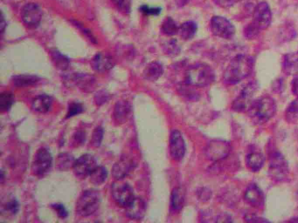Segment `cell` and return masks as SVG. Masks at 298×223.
Segmentation results:
<instances>
[{"label": "cell", "instance_id": "cell-1", "mask_svg": "<svg viewBox=\"0 0 298 223\" xmlns=\"http://www.w3.org/2000/svg\"><path fill=\"white\" fill-rule=\"evenodd\" d=\"M254 68V59L248 55H237L230 61L223 75L226 84L236 85L251 75Z\"/></svg>", "mask_w": 298, "mask_h": 223}, {"label": "cell", "instance_id": "cell-2", "mask_svg": "<svg viewBox=\"0 0 298 223\" xmlns=\"http://www.w3.org/2000/svg\"><path fill=\"white\" fill-rule=\"evenodd\" d=\"M276 111L275 100L270 96H262L253 100L248 109V116L255 124H264L273 117Z\"/></svg>", "mask_w": 298, "mask_h": 223}, {"label": "cell", "instance_id": "cell-3", "mask_svg": "<svg viewBox=\"0 0 298 223\" xmlns=\"http://www.w3.org/2000/svg\"><path fill=\"white\" fill-rule=\"evenodd\" d=\"M214 80V70L203 63L191 65L185 71V83L191 87H206L213 83Z\"/></svg>", "mask_w": 298, "mask_h": 223}, {"label": "cell", "instance_id": "cell-4", "mask_svg": "<svg viewBox=\"0 0 298 223\" xmlns=\"http://www.w3.org/2000/svg\"><path fill=\"white\" fill-rule=\"evenodd\" d=\"M101 204V194L97 190H86L76 202V213L82 217L94 214Z\"/></svg>", "mask_w": 298, "mask_h": 223}, {"label": "cell", "instance_id": "cell-5", "mask_svg": "<svg viewBox=\"0 0 298 223\" xmlns=\"http://www.w3.org/2000/svg\"><path fill=\"white\" fill-rule=\"evenodd\" d=\"M269 174L275 181L285 180L289 174V165L280 152L271 153L269 164Z\"/></svg>", "mask_w": 298, "mask_h": 223}, {"label": "cell", "instance_id": "cell-6", "mask_svg": "<svg viewBox=\"0 0 298 223\" xmlns=\"http://www.w3.org/2000/svg\"><path fill=\"white\" fill-rule=\"evenodd\" d=\"M111 194L115 202L125 208L136 198L133 189L128 183L123 182L122 180H118V181L114 183L111 187Z\"/></svg>", "mask_w": 298, "mask_h": 223}, {"label": "cell", "instance_id": "cell-7", "mask_svg": "<svg viewBox=\"0 0 298 223\" xmlns=\"http://www.w3.org/2000/svg\"><path fill=\"white\" fill-rule=\"evenodd\" d=\"M53 164V156L47 148H40L36 152L31 166L32 174L39 178L44 177L50 171Z\"/></svg>", "mask_w": 298, "mask_h": 223}, {"label": "cell", "instance_id": "cell-8", "mask_svg": "<svg viewBox=\"0 0 298 223\" xmlns=\"http://www.w3.org/2000/svg\"><path fill=\"white\" fill-rule=\"evenodd\" d=\"M210 27L213 34L225 40L232 39L236 33V28L232 23L220 16H214V18H212Z\"/></svg>", "mask_w": 298, "mask_h": 223}, {"label": "cell", "instance_id": "cell-9", "mask_svg": "<svg viewBox=\"0 0 298 223\" xmlns=\"http://www.w3.org/2000/svg\"><path fill=\"white\" fill-rule=\"evenodd\" d=\"M258 89V85L255 82H250L242 89L239 96L232 104V109L235 111L244 112L249 108L253 102V97Z\"/></svg>", "mask_w": 298, "mask_h": 223}, {"label": "cell", "instance_id": "cell-10", "mask_svg": "<svg viewBox=\"0 0 298 223\" xmlns=\"http://www.w3.org/2000/svg\"><path fill=\"white\" fill-rule=\"evenodd\" d=\"M96 167H97V163L94 156L89 154H86L76 160L73 167V170L78 178L85 179L90 175Z\"/></svg>", "mask_w": 298, "mask_h": 223}, {"label": "cell", "instance_id": "cell-11", "mask_svg": "<svg viewBox=\"0 0 298 223\" xmlns=\"http://www.w3.org/2000/svg\"><path fill=\"white\" fill-rule=\"evenodd\" d=\"M231 146L225 140L216 139L211 141L207 147L206 155L207 158L212 161H218L226 158L229 155Z\"/></svg>", "mask_w": 298, "mask_h": 223}, {"label": "cell", "instance_id": "cell-12", "mask_svg": "<svg viewBox=\"0 0 298 223\" xmlns=\"http://www.w3.org/2000/svg\"><path fill=\"white\" fill-rule=\"evenodd\" d=\"M272 20V14L270 11V6L266 2L258 4L255 7L253 14V24L261 31L266 30Z\"/></svg>", "mask_w": 298, "mask_h": 223}, {"label": "cell", "instance_id": "cell-13", "mask_svg": "<svg viewBox=\"0 0 298 223\" xmlns=\"http://www.w3.org/2000/svg\"><path fill=\"white\" fill-rule=\"evenodd\" d=\"M21 19L26 26L30 28L38 27L42 19L41 7L35 3L26 4L21 10Z\"/></svg>", "mask_w": 298, "mask_h": 223}, {"label": "cell", "instance_id": "cell-14", "mask_svg": "<svg viewBox=\"0 0 298 223\" xmlns=\"http://www.w3.org/2000/svg\"><path fill=\"white\" fill-rule=\"evenodd\" d=\"M170 154L175 161H181L185 154V143L181 133L173 130L170 135Z\"/></svg>", "mask_w": 298, "mask_h": 223}, {"label": "cell", "instance_id": "cell-15", "mask_svg": "<svg viewBox=\"0 0 298 223\" xmlns=\"http://www.w3.org/2000/svg\"><path fill=\"white\" fill-rule=\"evenodd\" d=\"M91 65L94 71H97L99 73H104L113 68L115 60L108 53H99L92 59Z\"/></svg>", "mask_w": 298, "mask_h": 223}, {"label": "cell", "instance_id": "cell-16", "mask_svg": "<svg viewBox=\"0 0 298 223\" xmlns=\"http://www.w3.org/2000/svg\"><path fill=\"white\" fill-rule=\"evenodd\" d=\"M67 84L70 86H76L82 90H89L94 86V79L91 75L74 73L66 76Z\"/></svg>", "mask_w": 298, "mask_h": 223}, {"label": "cell", "instance_id": "cell-17", "mask_svg": "<svg viewBox=\"0 0 298 223\" xmlns=\"http://www.w3.org/2000/svg\"><path fill=\"white\" fill-rule=\"evenodd\" d=\"M244 200L252 207L259 208L263 205V192L255 184H251L245 191Z\"/></svg>", "mask_w": 298, "mask_h": 223}, {"label": "cell", "instance_id": "cell-18", "mask_svg": "<svg viewBox=\"0 0 298 223\" xmlns=\"http://www.w3.org/2000/svg\"><path fill=\"white\" fill-rule=\"evenodd\" d=\"M146 213V204L141 198L134 199V201L126 208V214L133 220H140Z\"/></svg>", "mask_w": 298, "mask_h": 223}, {"label": "cell", "instance_id": "cell-19", "mask_svg": "<svg viewBox=\"0 0 298 223\" xmlns=\"http://www.w3.org/2000/svg\"><path fill=\"white\" fill-rule=\"evenodd\" d=\"M133 161L128 158H122L114 165L112 168V175L116 180H122L133 169Z\"/></svg>", "mask_w": 298, "mask_h": 223}, {"label": "cell", "instance_id": "cell-20", "mask_svg": "<svg viewBox=\"0 0 298 223\" xmlns=\"http://www.w3.org/2000/svg\"><path fill=\"white\" fill-rule=\"evenodd\" d=\"M131 113V106L125 100H120L116 102L114 109V119L118 124H122L129 119Z\"/></svg>", "mask_w": 298, "mask_h": 223}, {"label": "cell", "instance_id": "cell-21", "mask_svg": "<svg viewBox=\"0 0 298 223\" xmlns=\"http://www.w3.org/2000/svg\"><path fill=\"white\" fill-rule=\"evenodd\" d=\"M185 190L182 187H177L173 189L171 197V208L174 213L182 210L185 205Z\"/></svg>", "mask_w": 298, "mask_h": 223}, {"label": "cell", "instance_id": "cell-22", "mask_svg": "<svg viewBox=\"0 0 298 223\" xmlns=\"http://www.w3.org/2000/svg\"><path fill=\"white\" fill-rule=\"evenodd\" d=\"M52 105H53V99L52 97L48 96L47 94H41L35 97V99L31 103L32 109L41 114H46L49 111L52 107Z\"/></svg>", "mask_w": 298, "mask_h": 223}, {"label": "cell", "instance_id": "cell-23", "mask_svg": "<svg viewBox=\"0 0 298 223\" xmlns=\"http://www.w3.org/2000/svg\"><path fill=\"white\" fill-rule=\"evenodd\" d=\"M283 71L287 75L298 73V53H288L283 57Z\"/></svg>", "mask_w": 298, "mask_h": 223}, {"label": "cell", "instance_id": "cell-24", "mask_svg": "<svg viewBox=\"0 0 298 223\" xmlns=\"http://www.w3.org/2000/svg\"><path fill=\"white\" fill-rule=\"evenodd\" d=\"M163 73V67L162 64L154 61L149 64L145 67L144 76L147 81H155L158 80Z\"/></svg>", "mask_w": 298, "mask_h": 223}, {"label": "cell", "instance_id": "cell-25", "mask_svg": "<svg viewBox=\"0 0 298 223\" xmlns=\"http://www.w3.org/2000/svg\"><path fill=\"white\" fill-rule=\"evenodd\" d=\"M246 164L250 170L258 172L264 164L263 155L256 151L249 153L246 157Z\"/></svg>", "mask_w": 298, "mask_h": 223}, {"label": "cell", "instance_id": "cell-26", "mask_svg": "<svg viewBox=\"0 0 298 223\" xmlns=\"http://www.w3.org/2000/svg\"><path fill=\"white\" fill-rule=\"evenodd\" d=\"M76 159L69 153H61L57 157L56 167L59 170L68 171L73 168Z\"/></svg>", "mask_w": 298, "mask_h": 223}, {"label": "cell", "instance_id": "cell-27", "mask_svg": "<svg viewBox=\"0 0 298 223\" xmlns=\"http://www.w3.org/2000/svg\"><path fill=\"white\" fill-rule=\"evenodd\" d=\"M40 81V78L35 75H17L13 78V85L15 87H25L34 86Z\"/></svg>", "mask_w": 298, "mask_h": 223}, {"label": "cell", "instance_id": "cell-28", "mask_svg": "<svg viewBox=\"0 0 298 223\" xmlns=\"http://www.w3.org/2000/svg\"><path fill=\"white\" fill-rule=\"evenodd\" d=\"M197 25L193 21H186L179 27V35L185 41H189L194 37L197 32Z\"/></svg>", "mask_w": 298, "mask_h": 223}, {"label": "cell", "instance_id": "cell-29", "mask_svg": "<svg viewBox=\"0 0 298 223\" xmlns=\"http://www.w3.org/2000/svg\"><path fill=\"white\" fill-rule=\"evenodd\" d=\"M89 178H90V181L94 185L100 186L107 180V169L105 167H102V166H97L90 174Z\"/></svg>", "mask_w": 298, "mask_h": 223}, {"label": "cell", "instance_id": "cell-30", "mask_svg": "<svg viewBox=\"0 0 298 223\" xmlns=\"http://www.w3.org/2000/svg\"><path fill=\"white\" fill-rule=\"evenodd\" d=\"M50 54L52 59H53V62L54 63L57 68L60 69L61 71L68 69L69 64H70V60L68 57L63 55L62 53H60L56 49L51 50Z\"/></svg>", "mask_w": 298, "mask_h": 223}, {"label": "cell", "instance_id": "cell-31", "mask_svg": "<svg viewBox=\"0 0 298 223\" xmlns=\"http://www.w3.org/2000/svg\"><path fill=\"white\" fill-rule=\"evenodd\" d=\"M161 29H162V31L164 34L168 35V36H173V35H175L179 32V26L177 25V23L174 21V19L169 17V18H167L163 20Z\"/></svg>", "mask_w": 298, "mask_h": 223}, {"label": "cell", "instance_id": "cell-32", "mask_svg": "<svg viewBox=\"0 0 298 223\" xmlns=\"http://www.w3.org/2000/svg\"><path fill=\"white\" fill-rule=\"evenodd\" d=\"M286 121L289 123H295L298 121V99H295L289 104L286 109Z\"/></svg>", "mask_w": 298, "mask_h": 223}, {"label": "cell", "instance_id": "cell-33", "mask_svg": "<svg viewBox=\"0 0 298 223\" xmlns=\"http://www.w3.org/2000/svg\"><path fill=\"white\" fill-rule=\"evenodd\" d=\"M14 102V96L12 93H3L0 95V109L1 111H8Z\"/></svg>", "mask_w": 298, "mask_h": 223}, {"label": "cell", "instance_id": "cell-34", "mask_svg": "<svg viewBox=\"0 0 298 223\" xmlns=\"http://www.w3.org/2000/svg\"><path fill=\"white\" fill-rule=\"evenodd\" d=\"M163 51L164 53L171 56H176L180 53V47L179 44L177 43L176 40L167 41V43L163 45Z\"/></svg>", "mask_w": 298, "mask_h": 223}, {"label": "cell", "instance_id": "cell-35", "mask_svg": "<svg viewBox=\"0 0 298 223\" xmlns=\"http://www.w3.org/2000/svg\"><path fill=\"white\" fill-rule=\"evenodd\" d=\"M111 1L121 13L128 14L130 12L131 0H111Z\"/></svg>", "mask_w": 298, "mask_h": 223}, {"label": "cell", "instance_id": "cell-36", "mask_svg": "<svg viewBox=\"0 0 298 223\" xmlns=\"http://www.w3.org/2000/svg\"><path fill=\"white\" fill-rule=\"evenodd\" d=\"M104 139V129L101 127H98L94 129L92 134L91 144L94 147L100 146L101 143Z\"/></svg>", "mask_w": 298, "mask_h": 223}, {"label": "cell", "instance_id": "cell-37", "mask_svg": "<svg viewBox=\"0 0 298 223\" xmlns=\"http://www.w3.org/2000/svg\"><path fill=\"white\" fill-rule=\"evenodd\" d=\"M19 202L15 199H11L8 202L4 205L3 212H7L9 214H15L19 211Z\"/></svg>", "mask_w": 298, "mask_h": 223}, {"label": "cell", "instance_id": "cell-38", "mask_svg": "<svg viewBox=\"0 0 298 223\" xmlns=\"http://www.w3.org/2000/svg\"><path fill=\"white\" fill-rule=\"evenodd\" d=\"M83 112V106L81 103L73 102L69 104V110H68V115L66 118H71L73 116L80 115Z\"/></svg>", "mask_w": 298, "mask_h": 223}, {"label": "cell", "instance_id": "cell-39", "mask_svg": "<svg viewBox=\"0 0 298 223\" xmlns=\"http://www.w3.org/2000/svg\"><path fill=\"white\" fill-rule=\"evenodd\" d=\"M259 32H260V30H259V29H258L253 23H251L250 25H248V26L246 27V29H245L244 31L245 36H246L247 39H249V40L257 37Z\"/></svg>", "mask_w": 298, "mask_h": 223}, {"label": "cell", "instance_id": "cell-40", "mask_svg": "<svg viewBox=\"0 0 298 223\" xmlns=\"http://www.w3.org/2000/svg\"><path fill=\"white\" fill-rule=\"evenodd\" d=\"M85 139H86V134L84 131L78 130L73 136V144L74 146H80L85 142Z\"/></svg>", "mask_w": 298, "mask_h": 223}, {"label": "cell", "instance_id": "cell-41", "mask_svg": "<svg viewBox=\"0 0 298 223\" xmlns=\"http://www.w3.org/2000/svg\"><path fill=\"white\" fill-rule=\"evenodd\" d=\"M139 11H141L142 13H144L145 15L148 16H157L161 12V8L159 7H150L147 6H143L140 7Z\"/></svg>", "mask_w": 298, "mask_h": 223}, {"label": "cell", "instance_id": "cell-42", "mask_svg": "<svg viewBox=\"0 0 298 223\" xmlns=\"http://www.w3.org/2000/svg\"><path fill=\"white\" fill-rule=\"evenodd\" d=\"M52 208H54V210L56 212L58 216L61 218V219H65L69 215V213H68L66 208L62 204H59V203L53 204L52 205Z\"/></svg>", "mask_w": 298, "mask_h": 223}, {"label": "cell", "instance_id": "cell-43", "mask_svg": "<svg viewBox=\"0 0 298 223\" xmlns=\"http://www.w3.org/2000/svg\"><path fill=\"white\" fill-rule=\"evenodd\" d=\"M245 220L248 222H269V220L255 214H247L245 216Z\"/></svg>", "mask_w": 298, "mask_h": 223}, {"label": "cell", "instance_id": "cell-44", "mask_svg": "<svg viewBox=\"0 0 298 223\" xmlns=\"http://www.w3.org/2000/svg\"><path fill=\"white\" fill-rule=\"evenodd\" d=\"M219 6L223 7H229L234 6L239 0H214Z\"/></svg>", "mask_w": 298, "mask_h": 223}, {"label": "cell", "instance_id": "cell-45", "mask_svg": "<svg viewBox=\"0 0 298 223\" xmlns=\"http://www.w3.org/2000/svg\"><path fill=\"white\" fill-rule=\"evenodd\" d=\"M291 90L295 96L298 97V75L295 76L291 82Z\"/></svg>", "mask_w": 298, "mask_h": 223}, {"label": "cell", "instance_id": "cell-46", "mask_svg": "<svg viewBox=\"0 0 298 223\" xmlns=\"http://www.w3.org/2000/svg\"><path fill=\"white\" fill-rule=\"evenodd\" d=\"M6 26H7V23H6V20H5L4 14L2 13L1 14V34H3L5 29H6Z\"/></svg>", "mask_w": 298, "mask_h": 223}, {"label": "cell", "instance_id": "cell-47", "mask_svg": "<svg viewBox=\"0 0 298 223\" xmlns=\"http://www.w3.org/2000/svg\"><path fill=\"white\" fill-rule=\"evenodd\" d=\"M4 176H5V174H4V170H2V173H1V177H2L1 181H2V182H4Z\"/></svg>", "mask_w": 298, "mask_h": 223}, {"label": "cell", "instance_id": "cell-48", "mask_svg": "<svg viewBox=\"0 0 298 223\" xmlns=\"http://www.w3.org/2000/svg\"><path fill=\"white\" fill-rule=\"evenodd\" d=\"M290 221H298V219H292Z\"/></svg>", "mask_w": 298, "mask_h": 223}]
</instances>
